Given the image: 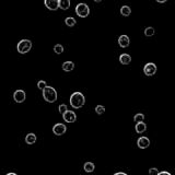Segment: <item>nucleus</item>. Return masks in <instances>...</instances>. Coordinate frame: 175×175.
Masks as SVG:
<instances>
[{
    "label": "nucleus",
    "mask_w": 175,
    "mask_h": 175,
    "mask_svg": "<svg viewBox=\"0 0 175 175\" xmlns=\"http://www.w3.org/2000/svg\"><path fill=\"white\" fill-rule=\"evenodd\" d=\"M69 101H70V105L73 108H81L84 105V103H86L84 95L81 92H75V93H72Z\"/></svg>",
    "instance_id": "obj_1"
},
{
    "label": "nucleus",
    "mask_w": 175,
    "mask_h": 175,
    "mask_svg": "<svg viewBox=\"0 0 175 175\" xmlns=\"http://www.w3.org/2000/svg\"><path fill=\"white\" fill-rule=\"evenodd\" d=\"M144 115L142 114V113H138V114H136V115L133 116V120H135L136 123L144 122Z\"/></svg>",
    "instance_id": "obj_22"
},
{
    "label": "nucleus",
    "mask_w": 175,
    "mask_h": 175,
    "mask_svg": "<svg viewBox=\"0 0 175 175\" xmlns=\"http://www.w3.org/2000/svg\"><path fill=\"white\" fill-rule=\"evenodd\" d=\"M83 169L84 171H86V173H91L94 171V169H95V166H94V164L92 162H86L83 165Z\"/></svg>",
    "instance_id": "obj_18"
},
{
    "label": "nucleus",
    "mask_w": 175,
    "mask_h": 175,
    "mask_svg": "<svg viewBox=\"0 0 175 175\" xmlns=\"http://www.w3.org/2000/svg\"><path fill=\"white\" fill-rule=\"evenodd\" d=\"M114 175H127V174H126V173H115V174H114Z\"/></svg>",
    "instance_id": "obj_29"
},
{
    "label": "nucleus",
    "mask_w": 175,
    "mask_h": 175,
    "mask_svg": "<svg viewBox=\"0 0 175 175\" xmlns=\"http://www.w3.org/2000/svg\"><path fill=\"white\" fill-rule=\"evenodd\" d=\"M129 43H130V39L127 35H120L119 38H118V44H119L120 47L123 48H126V47L129 46Z\"/></svg>",
    "instance_id": "obj_11"
},
{
    "label": "nucleus",
    "mask_w": 175,
    "mask_h": 175,
    "mask_svg": "<svg viewBox=\"0 0 175 175\" xmlns=\"http://www.w3.org/2000/svg\"><path fill=\"white\" fill-rule=\"evenodd\" d=\"M137 144L140 149H146L148 147L150 146V140L149 138H147V137H140L137 141Z\"/></svg>",
    "instance_id": "obj_10"
},
{
    "label": "nucleus",
    "mask_w": 175,
    "mask_h": 175,
    "mask_svg": "<svg viewBox=\"0 0 175 175\" xmlns=\"http://www.w3.org/2000/svg\"><path fill=\"white\" fill-rule=\"evenodd\" d=\"M32 48V42L30 39H22L16 45V49L20 54H26Z\"/></svg>",
    "instance_id": "obj_3"
},
{
    "label": "nucleus",
    "mask_w": 175,
    "mask_h": 175,
    "mask_svg": "<svg viewBox=\"0 0 175 175\" xmlns=\"http://www.w3.org/2000/svg\"><path fill=\"white\" fill-rule=\"evenodd\" d=\"M70 8V0H59L58 1V9L68 10Z\"/></svg>",
    "instance_id": "obj_13"
},
{
    "label": "nucleus",
    "mask_w": 175,
    "mask_h": 175,
    "mask_svg": "<svg viewBox=\"0 0 175 175\" xmlns=\"http://www.w3.org/2000/svg\"><path fill=\"white\" fill-rule=\"evenodd\" d=\"M65 23H66V25L69 26V27H72V26L76 25L77 21H76V20H75V19L72 18V16H68V18H66Z\"/></svg>",
    "instance_id": "obj_19"
},
{
    "label": "nucleus",
    "mask_w": 175,
    "mask_h": 175,
    "mask_svg": "<svg viewBox=\"0 0 175 175\" xmlns=\"http://www.w3.org/2000/svg\"><path fill=\"white\" fill-rule=\"evenodd\" d=\"M66 131H67V127L64 124L58 123L56 125H54V127H53V133H55L56 136H61Z\"/></svg>",
    "instance_id": "obj_7"
},
{
    "label": "nucleus",
    "mask_w": 175,
    "mask_h": 175,
    "mask_svg": "<svg viewBox=\"0 0 175 175\" xmlns=\"http://www.w3.org/2000/svg\"><path fill=\"white\" fill-rule=\"evenodd\" d=\"M158 175H170V173L165 172V171H164V172H159V173H158Z\"/></svg>",
    "instance_id": "obj_27"
},
{
    "label": "nucleus",
    "mask_w": 175,
    "mask_h": 175,
    "mask_svg": "<svg viewBox=\"0 0 175 175\" xmlns=\"http://www.w3.org/2000/svg\"><path fill=\"white\" fill-rule=\"evenodd\" d=\"M144 72L146 76H153L154 73L157 72V66L154 65L153 63H149L144 66Z\"/></svg>",
    "instance_id": "obj_8"
},
{
    "label": "nucleus",
    "mask_w": 175,
    "mask_h": 175,
    "mask_svg": "<svg viewBox=\"0 0 175 175\" xmlns=\"http://www.w3.org/2000/svg\"><path fill=\"white\" fill-rule=\"evenodd\" d=\"M130 61H131V57L128 54H122V55L119 56V63L122 64V65H129Z\"/></svg>",
    "instance_id": "obj_12"
},
{
    "label": "nucleus",
    "mask_w": 175,
    "mask_h": 175,
    "mask_svg": "<svg viewBox=\"0 0 175 175\" xmlns=\"http://www.w3.org/2000/svg\"><path fill=\"white\" fill-rule=\"evenodd\" d=\"M147 129V125L144 123V122H139V123H137L136 125V133H144Z\"/></svg>",
    "instance_id": "obj_16"
},
{
    "label": "nucleus",
    "mask_w": 175,
    "mask_h": 175,
    "mask_svg": "<svg viewBox=\"0 0 175 175\" xmlns=\"http://www.w3.org/2000/svg\"><path fill=\"white\" fill-rule=\"evenodd\" d=\"M36 136H35L34 133H27L26 135V137H25V142L27 144H35L36 142Z\"/></svg>",
    "instance_id": "obj_15"
},
{
    "label": "nucleus",
    "mask_w": 175,
    "mask_h": 175,
    "mask_svg": "<svg viewBox=\"0 0 175 175\" xmlns=\"http://www.w3.org/2000/svg\"><path fill=\"white\" fill-rule=\"evenodd\" d=\"M46 86V82L44 81V80H41V81L37 82V88H38L39 90H43Z\"/></svg>",
    "instance_id": "obj_25"
},
{
    "label": "nucleus",
    "mask_w": 175,
    "mask_h": 175,
    "mask_svg": "<svg viewBox=\"0 0 175 175\" xmlns=\"http://www.w3.org/2000/svg\"><path fill=\"white\" fill-rule=\"evenodd\" d=\"M7 175H16V173H8Z\"/></svg>",
    "instance_id": "obj_30"
},
{
    "label": "nucleus",
    "mask_w": 175,
    "mask_h": 175,
    "mask_svg": "<svg viewBox=\"0 0 175 175\" xmlns=\"http://www.w3.org/2000/svg\"><path fill=\"white\" fill-rule=\"evenodd\" d=\"M95 113H97V115H102V114L105 113V107L103 106V105H97V106L95 107Z\"/></svg>",
    "instance_id": "obj_23"
},
{
    "label": "nucleus",
    "mask_w": 175,
    "mask_h": 175,
    "mask_svg": "<svg viewBox=\"0 0 175 175\" xmlns=\"http://www.w3.org/2000/svg\"><path fill=\"white\" fill-rule=\"evenodd\" d=\"M76 13L77 16L80 18H86L90 14V8L89 5L86 3H79L76 7Z\"/></svg>",
    "instance_id": "obj_4"
},
{
    "label": "nucleus",
    "mask_w": 175,
    "mask_h": 175,
    "mask_svg": "<svg viewBox=\"0 0 175 175\" xmlns=\"http://www.w3.org/2000/svg\"><path fill=\"white\" fill-rule=\"evenodd\" d=\"M54 52L57 54V55H60L61 53H64V46L61 44H56L54 46Z\"/></svg>",
    "instance_id": "obj_21"
},
{
    "label": "nucleus",
    "mask_w": 175,
    "mask_h": 175,
    "mask_svg": "<svg viewBox=\"0 0 175 175\" xmlns=\"http://www.w3.org/2000/svg\"><path fill=\"white\" fill-rule=\"evenodd\" d=\"M73 68H75V64L72 61H65L63 64V70L66 72H70L73 70Z\"/></svg>",
    "instance_id": "obj_14"
},
{
    "label": "nucleus",
    "mask_w": 175,
    "mask_h": 175,
    "mask_svg": "<svg viewBox=\"0 0 175 175\" xmlns=\"http://www.w3.org/2000/svg\"><path fill=\"white\" fill-rule=\"evenodd\" d=\"M158 173H159L158 169H154V167H152V169H150V170H149V174L150 175H158Z\"/></svg>",
    "instance_id": "obj_26"
},
{
    "label": "nucleus",
    "mask_w": 175,
    "mask_h": 175,
    "mask_svg": "<svg viewBox=\"0 0 175 175\" xmlns=\"http://www.w3.org/2000/svg\"><path fill=\"white\" fill-rule=\"evenodd\" d=\"M43 91V97L46 102L48 103H54L57 101V91H56L53 86H45Z\"/></svg>",
    "instance_id": "obj_2"
},
{
    "label": "nucleus",
    "mask_w": 175,
    "mask_h": 175,
    "mask_svg": "<svg viewBox=\"0 0 175 175\" xmlns=\"http://www.w3.org/2000/svg\"><path fill=\"white\" fill-rule=\"evenodd\" d=\"M157 2H159V3H164V2H166L167 0H155Z\"/></svg>",
    "instance_id": "obj_28"
},
{
    "label": "nucleus",
    "mask_w": 175,
    "mask_h": 175,
    "mask_svg": "<svg viewBox=\"0 0 175 175\" xmlns=\"http://www.w3.org/2000/svg\"><path fill=\"white\" fill-rule=\"evenodd\" d=\"M13 99L16 103H23L26 99V94L23 90H16L14 93H13Z\"/></svg>",
    "instance_id": "obj_5"
},
{
    "label": "nucleus",
    "mask_w": 175,
    "mask_h": 175,
    "mask_svg": "<svg viewBox=\"0 0 175 175\" xmlns=\"http://www.w3.org/2000/svg\"><path fill=\"white\" fill-rule=\"evenodd\" d=\"M131 13V9L129 8L128 5H123L122 8H120V14L124 16H129Z\"/></svg>",
    "instance_id": "obj_17"
},
{
    "label": "nucleus",
    "mask_w": 175,
    "mask_h": 175,
    "mask_svg": "<svg viewBox=\"0 0 175 175\" xmlns=\"http://www.w3.org/2000/svg\"><path fill=\"white\" fill-rule=\"evenodd\" d=\"M94 1H95V2H101L102 0H94Z\"/></svg>",
    "instance_id": "obj_31"
},
{
    "label": "nucleus",
    "mask_w": 175,
    "mask_h": 175,
    "mask_svg": "<svg viewBox=\"0 0 175 175\" xmlns=\"http://www.w3.org/2000/svg\"><path fill=\"white\" fill-rule=\"evenodd\" d=\"M63 118L65 122H67V123H73V122H76V119H77L76 113L73 112V111L67 110L63 114Z\"/></svg>",
    "instance_id": "obj_6"
},
{
    "label": "nucleus",
    "mask_w": 175,
    "mask_h": 175,
    "mask_svg": "<svg viewBox=\"0 0 175 175\" xmlns=\"http://www.w3.org/2000/svg\"><path fill=\"white\" fill-rule=\"evenodd\" d=\"M58 1H59V0H44L45 7H46L48 10L55 11L58 9Z\"/></svg>",
    "instance_id": "obj_9"
},
{
    "label": "nucleus",
    "mask_w": 175,
    "mask_h": 175,
    "mask_svg": "<svg viewBox=\"0 0 175 175\" xmlns=\"http://www.w3.org/2000/svg\"><path fill=\"white\" fill-rule=\"evenodd\" d=\"M154 29L152 27V26H148L146 30H144V35H146L147 37H151L154 35Z\"/></svg>",
    "instance_id": "obj_20"
},
{
    "label": "nucleus",
    "mask_w": 175,
    "mask_h": 175,
    "mask_svg": "<svg viewBox=\"0 0 175 175\" xmlns=\"http://www.w3.org/2000/svg\"><path fill=\"white\" fill-rule=\"evenodd\" d=\"M67 110H68V108H67V105H66V104H60L59 108H58V111H59L60 114H64V113H65Z\"/></svg>",
    "instance_id": "obj_24"
}]
</instances>
